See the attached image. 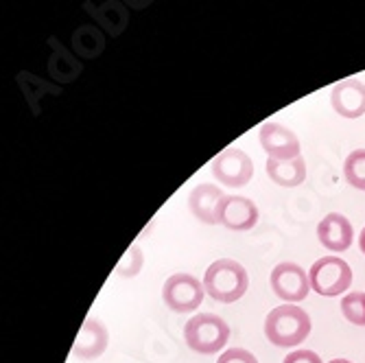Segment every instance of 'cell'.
<instances>
[{"mask_svg": "<svg viewBox=\"0 0 365 363\" xmlns=\"http://www.w3.org/2000/svg\"><path fill=\"white\" fill-rule=\"evenodd\" d=\"M359 247H361V252L365 254V227L361 230V235H359Z\"/></svg>", "mask_w": 365, "mask_h": 363, "instance_id": "ffe728a7", "label": "cell"}, {"mask_svg": "<svg viewBox=\"0 0 365 363\" xmlns=\"http://www.w3.org/2000/svg\"><path fill=\"white\" fill-rule=\"evenodd\" d=\"M282 363H322V359L313 350H293L284 357Z\"/></svg>", "mask_w": 365, "mask_h": 363, "instance_id": "d6986e66", "label": "cell"}, {"mask_svg": "<svg viewBox=\"0 0 365 363\" xmlns=\"http://www.w3.org/2000/svg\"><path fill=\"white\" fill-rule=\"evenodd\" d=\"M272 289L284 302H302L309 295L311 280L300 265H295V262H280L272 272Z\"/></svg>", "mask_w": 365, "mask_h": 363, "instance_id": "52a82bcc", "label": "cell"}, {"mask_svg": "<svg viewBox=\"0 0 365 363\" xmlns=\"http://www.w3.org/2000/svg\"><path fill=\"white\" fill-rule=\"evenodd\" d=\"M341 313L348 322L356 326H365V293L361 291L348 293L341 300Z\"/></svg>", "mask_w": 365, "mask_h": 363, "instance_id": "2e32d148", "label": "cell"}, {"mask_svg": "<svg viewBox=\"0 0 365 363\" xmlns=\"http://www.w3.org/2000/svg\"><path fill=\"white\" fill-rule=\"evenodd\" d=\"M256 221H258V208L250 197H239V195L225 197L221 210V223L225 227L235 230V232H245V230H252L256 225Z\"/></svg>", "mask_w": 365, "mask_h": 363, "instance_id": "7c38bea8", "label": "cell"}, {"mask_svg": "<svg viewBox=\"0 0 365 363\" xmlns=\"http://www.w3.org/2000/svg\"><path fill=\"white\" fill-rule=\"evenodd\" d=\"M267 175L274 180L278 186L291 188V186H300L307 180V162L302 158H293V160H267Z\"/></svg>", "mask_w": 365, "mask_h": 363, "instance_id": "5bb4252c", "label": "cell"}, {"mask_svg": "<svg viewBox=\"0 0 365 363\" xmlns=\"http://www.w3.org/2000/svg\"><path fill=\"white\" fill-rule=\"evenodd\" d=\"M247 285H250V278H247L245 267L232 258L215 260L204 276V289L208 291V295L215 302H221V305L241 300L243 293L247 291Z\"/></svg>", "mask_w": 365, "mask_h": 363, "instance_id": "7a4b0ae2", "label": "cell"}, {"mask_svg": "<svg viewBox=\"0 0 365 363\" xmlns=\"http://www.w3.org/2000/svg\"><path fill=\"white\" fill-rule=\"evenodd\" d=\"M184 337L190 350L199 354H215L230 339V326L215 313H199L186 322Z\"/></svg>", "mask_w": 365, "mask_h": 363, "instance_id": "3957f363", "label": "cell"}, {"mask_svg": "<svg viewBox=\"0 0 365 363\" xmlns=\"http://www.w3.org/2000/svg\"><path fill=\"white\" fill-rule=\"evenodd\" d=\"M311 287L326 298H333L350 289L352 285V270L348 262L337 256H324L319 258L309 272Z\"/></svg>", "mask_w": 365, "mask_h": 363, "instance_id": "277c9868", "label": "cell"}, {"mask_svg": "<svg viewBox=\"0 0 365 363\" xmlns=\"http://www.w3.org/2000/svg\"><path fill=\"white\" fill-rule=\"evenodd\" d=\"M143 267V252L136 247V245H131L127 250V254L123 256V260L118 262V267H116V274L118 276H136Z\"/></svg>", "mask_w": 365, "mask_h": 363, "instance_id": "e0dca14e", "label": "cell"}, {"mask_svg": "<svg viewBox=\"0 0 365 363\" xmlns=\"http://www.w3.org/2000/svg\"><path fill=\"white\" fill-rule=\"evenodd\" d=\"M344 175L350 186L365 190V149H356L346 158Z\"/></svg>", "mask_w": 365, "mask_h": 363, "instance_id": "9a60e30c", "label": "cell"}, {"mask_svg": "<svg viewBox=\"0 0 365 363\" xmlns=\"http://www.w3.org/2000/svg\"><path fill=\"white\" fill-rule=\"evenodd\" d=\"M330 363H352V361H348V359H333Z\"/></svg>", "mask_w": 365, "mask_h": 363, "instance_id": "44dd1931", "label": "cell"}, {"mask_svg": "<svg viewBox=\"0 0 365 363\" xmlns=\"http://www.w3.org/2000/svg\"><path fill=\"white\" fill-rule=\"evenodd\" d=\"M217 363H258V361H256V357H254L250 350H245V348H230V350H225V352L219 357Z\"/></svg>", "mask_w": 365, "mask_h": 363, "instance_id": "ac0fdd59", "label": "cell"}, {"mask_svg": "<svg viewBox=\"0 0 365 363\" xmlns=\"http://www.w3.org/2000/svg\"><path fill=\"white\" fill-rule=\"evenodd\" d=\"M108 342H110L108 328L98 319L88 317L81 326L77 342L73 344V354L77 359H83V361L98 359L108 350Z\"/></svg>", "mask_w": 365, "mask_h": 363, "instance_id": "8fae6325", "label": "cell"}, {"mask_svg": "<svg viewBox=\"0 0 365 363\" xmlns=\"http://www.w3.org/2000/svg\"><path fill=\"white\" fill-rule=\"evenodd\" d=\"M162 298L175 313H190L204 302V282L190 274H173L162 287Z\"/></svg>", "mask_w": 365, "mask_h": 363, "instance_id": "5b68a950", "label": "cell"}, {"mask_svg": "<svg viewBox=\"0 0 365 363\" xmlns=\"http://www.w3.org/2000/svg\"><path fill=\"white\" fill-rule=\"evenodd\" d=\"M311 333V317L304 309L295 305L276 307L264 319V335L274 346L293 348L302 344Z\"/></svg>", "mask_w": 365, "mask_h": 363, "instance_id": "6da1fadb", "label": "cell"}, {"mask_svg": "<svg viewBox=\"0 0 365 363\" xmlns=\"http://www.w3.org/2000/svg\"><path fill=\"white\" fill-rule=\"evenodd\" d=\"M317 239L326 250L344 252L352 245V225L344 215L330 213L317 225Z\"/></svg>", "mask_w": 365, "mask_h": 363, "instance_id": "4fadbf2b", "label": "cell"}, {"mask_svg": "<svg viewBox=\"0 0 365 363\" xmlns=\"http://www.w3.org/2000/svg\"><path fill=\"white\" fill-rule=\"evenodd\" d=\"M260 145L272 160H293L300 158V140L293 131L280 123H262Z\"/></svg>", "mask_w": 365, "mask_h": 363, "instance_id": "ba28073f", "label": "cell"}, {"mask_svg": "<svg viewBox=\"0 0 365 363\" xmlns=\"http://www.w3.org/2000/svg\"><path fill=\"white\" fill-rule=\"evenodd\" d=\"M330 103L344 118H359L365 114V83L359 79L339 81L330 92Z\"/></svg>", "mask_w": 365, "mask_h": 363, "instance_id": "30bf717a", "label": "cell"}, {"mask_svg": "<svg viewBox=\"0 0 365 363\" xmlns=\"http://www.w3.org/2000/svg\"><path fill=\"white\" fill-rule=\"evenodd\" d=\"M223 202H225V195L215 184H199L190 190V197H188L190 213L204 223H221Z\"/></svg>", "mask_w": 365, "mask_h": 363, "instance_id": "9c48e42d", "label": "cell"}, {"mask_svg": "<svg viewBox=\"0 0 365 363\" xmlns=\"http://www.w3.org/2000/svg\"><path fill=\"white\" fill-rule=\"evenodd\" d=\"M212 175H215V180H219L225 186L241 188V186H245L252 180L254 164H252L250 155L243 149L232 147V149L221 151L215 158V162H212Z\"/></svg>", "mask_w": 365, "mask_h": 363, "instance_id": "8992f818", "label": "cell"}]
</instances>
